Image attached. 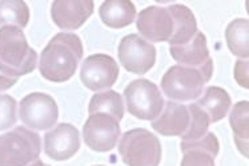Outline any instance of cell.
<instances>
[{"instance_id": "f1b7e54d", "label": "cell", "mask_w": 249, "mask_h": 166, "mask_svg": "<svg viewBox=\"0 0 249 166\" xmlns=\"http://www.w3.org/2000/svg\"><path fill=\"white\" fill-rule=\"evenodd\" d=\"M28 166H47L46 164H44V162L41 161L40 158H37V160H36V161H34L32 162V164H30V165Z\"/></svg>"}, {"instance_id": "ba28073f", "label": "cell", "mask_w": 249, "mask_h": 166, "mask_svg": "<svg viewBox=\"0 0 249 166\" xmlns=\"http://www.w3.org/2000/svg\"><path fill=\"white\" fill-rule=\"evenodd\" d=\"M124 69L135 75H145L156 63V48L139 35L124 36L117 48Z\"/></svg>"}, {"instance_id": "52a82bcc", "label": "cell", "mask_w": 249, "mask_h": 166, "mask_svg": "<svg viewBox=\"0 0 249 166\" xmlns=\"http://www.w3.org/2000/svg\"><path fill=\"white\" fill-rule=\"evenodd\" d=\"M21 122L34 131H48L59 118V108L52 96L35 92L26 96L19 105Z\"/></svg>"}, {"instance_id": "3957f363", "label": "cell", "mask_w": 249, "mask_h": 166, "mask_svg": "<svg viewBox=\"0 0 249 166\" xmlns=\"http://www.w3.org/2000/svg\"><path fill=\"white\" fill-rule=\"evenodd\" d=\"M213 75V64L204 68L173 66L164 73L161 89L171 101L197 100L204 91L205 83Z\"/></svg>"}, {"instance_id": "cb8c5ba5", "label": "cell", "mask_w": 249, "mask_h": 166, "mask_svg": "<svg viewBox=\"0 0 249 166\" xmlns=\"http://www.w3.org/2000/svg\"><path fill=\"white\" fill-rule=\"evenodd\" d=\"M181 151L185 150H200L209 153L212 157H217L220 150V144L217 137L212 132H207L201 138L194 140V141H181L180 144Z\"/></svg>"}, {"instance_id": "4316f807", "label": "cell", "mask_w": 249, "mask_h": 166, "mask_svg": "<svg viewBox=\"0 0 249 166\" xmlns=\"http://www.w3.org/2000/svg\"><path fill=\"white\" fill-rule=\"evenodd\" d=\"M248 66L249 64L247 60H237L236 66H234V79L239 83V85H241L245 89L249 88Z\"/></svg>"}, {"instance_id": "83f0119b", "label": "cell", "mask_w": 249, "mask_h": 166, "mask_svg": "<svg viewBox=\"0 0 249 166\" xmlns=\"http://www.w3.org/2000/svg\"><path fill=\"white\" fill-rule=\"evenodd\" d=\"M18 80H19V77L11 76L8 72H5L1 68V66H0V92L7 91V89L12 88L18 83Z\"/></svg>"}, {"instance_id": "d6986e66", "label": "cell", "mask_w": 249, "mask_h": 166, "mask_svg": "<svg viewBox=\"0 0 249 166\" xmlns=\"http://www.w3.org/2000/svg\"><path fill=\"white\" fill-rule=\"evenodd\" d=\"M225 40L229 50L240 59L249 57V21L247 19H234L225 30Z\"/></svg>"}, {"instance_id": "4dcf8cb0", "label": "cell", "mask_w": 249, "mask_h": 166, "mask_svg": "<svg viewBox=\"0 0 249 166\" xmlns=\"http://www.w3.org/2000/svg\"><path fill=\"white\" fill-rule=\"evenodd\" d=\"M47 166H50V165H47Z\"/></svg>"}, {"instance_id": "5b68a950", "label": "cell", "mask_w": 249, "mask_h": 166, "mask_svg": "<svg viewBox=\"0 0 249 166\" xmlns=\"http://www.w3.org/2000/svg\"><path fill=\"white\" fill-rule=\"evenodd\" d=\"M119 153L127 166H159L161 144L152 132L136 128L123 134L119 141Z\"/></svg>"}, {"instance_id": "9a60e30c", "label": "cell", "mask_w": 249, "mask_h": 166, "mask_svg": "<svg viewBox=\"0 0 249 166\" xmlns=\"http://www.w3.org/2000/svg\"><path fill=\"white\" fill-rule=\"evenodd\" d=\"M171 56L178 61V66H192V68H204L213 64L209 57L207 39L203 32H197L188 44L180 47H169Z\"/></svg>"}, {"instance_id": "44dd1931", "label": "cell", "mask_w": 249, "mask_h": 166, "mask_svg": "<svg viewBox=\"0 0 249 166\" xmlns=\"http://www.w3.org/2000/svg\"><path fill=\"white\" fill-rule=\"evenodd\" d=\"M88 113L89 115L104 113L113 117L116 121H122L124 117V104H123L122 96L112 89L99 92L92 96L91 102L88 106Z\"/></svg>"}, {"instance_id": "ac0fdd59", "label": "cell", "mask_w": 249, "mask_h": 166, "mask_svg": "<svg viewBox=\"0 0 249 166\" xmlns=\"http://www.w3.org/2000/svg\"><path fill=\"white\" fill-rule=\"evenodd\" d=\"M99 15L109 28H124L132 24L136 17V7L129 0H107L100 5Z\"/></svg>"}, {"instance_id": "e0dca14e", "label": "cell", "mask_w": 249, "mask_h": 166, "mask_svg": "<svg viewBox=\"0 0 249 166\" xmlns=\"http://www.w3.org/2000/svg\"><path fill=\"white\" fill-rule=\"evenodd\" d=\"M197 106L208 116L209 122L214 124L228 115L232 100L228 92L220 86H208L196 101Z\"/></svg>"}, {"instance_id": "2e32d148", "label": "cell", "mask_w": 249, "mask_h": 166, "mask_svg": "<svg viewBox=\"0 0 249 166\" xmlns=\"http://www.w3.org/2000/svg\"><path fill=\"white\" fill-rule=\"evenodd\" d=\"M172 16L173 32L168 40L169 47H180L188 44L197 33V21L194 12L183 4H172L167 8Z\"/></svg>"}, {"instance_id": "8992f818", "label": "cell", "mask_w": 249, "mask_h": 166, "mask_svg": "<svg viewBox=\"0 0 249 166\" xmlns=\"http://www.w3.org/2000/svg\"><path fill=\"white\" fill-rule=\"evenodd\" d=\"M124 99L128 113L139 120L153 121L163 111V96L158 85L147 79H138L129 83L124 91Z\"/></svg>"}, {"instance_id": "7a4b0ae2", "label": "cell", "mask_w": 249, "mask_h": 166, "mask_svg": "<svg viewBox=\"0 0 249 166\" xmlns=\"http://www.w3.org/2000/svg\"><path fill=\"white\" fill-rule=\"evenodd\" d=\"M37 64L35 50L28 46L20 28L5 25L0 28V66L11 76L20 77L34 71Z\"/></svg>"}, {"instance_id": "ffe728a7", "label": "cell", "mask_w": 249, "mask_h": 166, "mask_svg": "<svg viewBox=\"0 0 249 166\" xmlns=\"http://www.w3.org/2000/svg\"><path fill=\"white\" fill-rule=\"evenodd\" d=\"M249 104L248 101H240L232 108L229 122L231 128L233 131L234 141L239 148V150L243 153V156L248 157V138H249Z\"/></svg>"}, {"instance_id": "9c48e42d", "label": "cell", "mask_w": 249, "mask_h": 166, "mask_svg": "<svg viewBox=\"0 0 249 166\" xmlns=\"http://www.w3.org/2000/svg\"><path fill=\"white\" fill-rule=\"evenodd\" d=\"M83 138L86 145L93 151L112 150L120 138L119 121L104 113L89 115L83 126Z\"/></svg>"}, {"instance_id": "f546056e", "label": "cell", "mask_w": 249, "mask_h": 166, "mask_svg": "<svg viewBox=\"0 0 249 166\" xmlns=\"http://www.w3.org/2000/svg\"><path fill=\"white\" fill-rule=\"evenodd\" d=\"M97 166H103V165H97Z\"/></svg>"}, {"instance_id": "277c9868", "label": "cell", "mask_w": 249, "mask_h": 166, "mask_svg": "<svg viewBox=\"0 0 249 166\" xmlns=\"http://www.w3.org/2000/svg\"><path fill=\"white\" fill-rule=\"evenodd\" d=\"M40 151V136L24 126L0 136V166H28L39 158Z\"/></svg>"}, {"instance_id": "7c38bea8", "label": "cell", "mask_w": 249, "mask_h": 166, "mask_svg": "<svg viewBox=\"0 0 249 166\" xmlns=\"http://www.w3.org/2000/svg\"><path fill=\"white\" fill-rule=\"evenodd\" d=\"M136 27L144 39L152 43H163L172 36V16L169 15L167 8L151 5L139 14Z\"/></svg>"}, {"instance_id": "484cf974", "label": "cell", "mask_w": 249, "mask_h": 166, "mask_svg": "<svg viewBox=\"0 0 249 166\" xmlns=\"http://www.w3.org/2000/svg\"><path fill=\"white\" fill-rule=\"evenodd\" d=\"M181 166H216L214 157L209 153L200 150H185L183 151Z\"/></svg>"}, {"instance_id": "30bf717a", "label": "cell", "mask_w": 249, "mask_h": 166, "mask_svg": "<svg viewBox=\"0 0 249 166\" xmlns=\"http://www.w3.org/2000/svg\"><path fill=\"white\" fill-rule=\"evenodd\" d=\"M119 77V66L113 57L96 53L87 57L80 69V80L89 91L111 88Z\"/></svg>"}, {"instance_id": "d4e9b609", "label": "cell", "mask_w": 249, "mask_h": 166, "mask_svg": "<svg viewBox=\"0 0 249 166\" xmlns=\"http://www.w3.org/2000/svg\"><path fill=\"white\" fill-rule=\"evenodd\" d=\"M18 121V104L8 95H0V131H7Z\"/></svg>"}, {"instance_id": "5bb4252c", "label": "cell", "mask_w": 249, "mask_h": 166, "mask_svg": "<svg viewBox=\"0 0 249 166\" xmlns=\"http://www.w3.org/2000/svg\"><path fill=\"white\" fill-rule=\"evenodd\" d=\"M191 124V113L187 105L176 101H168L158 118L152 121L153 131L167 137H183Z\"/></svg>"}, {"instance_id": "4fadbf2b", "label": "cell", "mask_w": 249, "mask_h": 166, "mask_svg": "<svg viewBox=\"0 0 249 166\" xmlns=\"http://www.w3.org/2000/svg\"><path fill=\"white\" fill-rule=\"evenodd\" d=\"M95 4L92 0H56L52 3V20L60 30L80 28L92 15Z\"/></svg>"}, {"instance_id": "8fae6325", "label": "cell", "mask_w": 249, "mask_h": 166, "mask_svg": "<svg viewBox=\"0 0 249 166\" xmlns=\"http://www.w3.org/2000/svg\"><path fill=\"white\" fill-rule=\"evenodd\" d=\"M80 133L71 124H59L44 136V151L51 160L66 161L80 149Z\"/></svg>"}, {"instance_id": "7402d4cb", "label": "cell", "mask_w": 249, "mask_h": 166, "mask_svg": "<svg viewBox=\"0 0 249 166\" xmlns=\"http://www.w3.org/2000/svg\"><path fill=\"white\" fill-rule=\"evenodd\" d=\"M30 21V8L21 0H1L0 1V25H12L24 28Z\"/></svg>"}, {"instance_id": "603a6c76", "label": "cell", "mask_w": 249, "mask_h": 166, "mask_svg": "<svg viewBox=\"0 0 249 166\" xmlns=\"http://www.w3.org/2000/svg\"><path fill=\"white\" fill-rule=\"evenodd\" d=\"M189 113H191V124L187 133L181 137V141H194L198 140L208 132L209 118L197 106L196 102H192L188 105Z\"/></svg>"}, {"instance_id": "6da1fadb", "label": "cell", "mask_w": 249, "mask_h": 166, "mask_svg": "<svg viewBox=\"0 0 249 166\" xmlns=\"http://www.w3.org/2000/svg\"><path fill=\"white\" fill-rule=\"evenodd\" d=\"M83 53V43L79 36L70 32L57 33L41 52L39 71L46 80L66 83L76 73Z\"/></svg>"}]
</instances>
